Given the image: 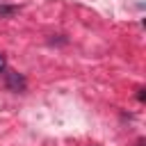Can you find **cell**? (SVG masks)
I'll return each instance as SVG.
<instances>
[{
    "instance_id": "obj_1",
    "label": "cell",
    "mask_w": 146,
    "mask_h": 146,
    "mask_svg": "<svg viewBox=\"0 0 146 146\" xmlns=\"http://www.w3.org/2000/svg\"><path fill=\"white\" fill-rule=\"evenodd\" d=\"M7 89L9 91H25V78L16 71H7Z\"/></svg>"
},
{
    "instance_id": "obj_2",
    "label": "cell",
    "mask_w": 146,
    "mask_h": 146,
    "mask_svg": "<svg viewBox=\"0 0 146 146\" xmlns=\"http://www.w3.org/2000/svg\"><path fill=\"white\" fill-rule=\"evenodd\" d=\"M18 11V7H9V5H0V16H11V14H16Z\"/></svg>"
},
{
    "instance_id": "obj_3",
    "label": "cell",
    "mask_w": 146,
    "mask_h": 146,
    "mask_svg": "<svg viewBox=\"0 0 146 146\" xmlns=\"http://www.w3.org/2000/svg\"><path fill=\"white\" fill-rule=\"evenodd\" d=\"M2 68H5V55L0 52V71H2Z\"/></svg>"
}]
</instances>
